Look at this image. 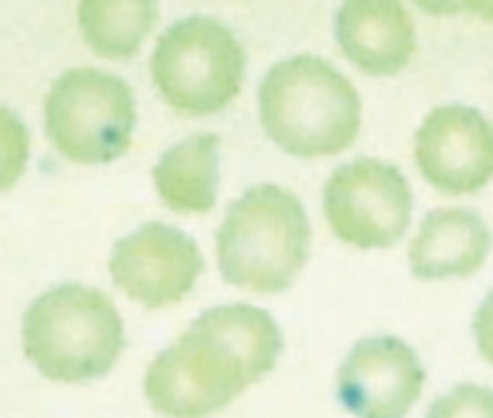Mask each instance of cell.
<instances>
[{
  "instance_id": "cell-3",
  "label": "cell",
  "mask_w": 493,
  "mask_h": 418,
  "mask_svg": "<svg viewBox=\"0 0 493 418\" xmlns=\"http://www.w3.org/2000/svg\"><path fill=\"white\" fill-rule=\"evenodd\" d=\"M221 276L253 294H282L299 279L310 256V218L299 195L258 183L226 206L215 233Z\"/></svg>"
},
{
  "instance_id": "cell-10",
  "label": "cell",
  "mask_w": 493,
  "mask_h": 418,
  "mask_svg": "<svg viewBox=\"0 0 493 418\" xmlns=\"http://www.w3.org/2000/svg\"><path fill=\"white\" fill-rule=\"evenodd\" d=\"M424 383L415 349L398 337L357 340L337 372L340 401L354 418H406Z\"/></svg>"
},
{
  "instance_id": "cell-4",
  "label": "cell",
  "mask_w": 493,
  "mask_h": 418,
  "mask_svg": "<svg viewBox=\"0 0 493 418\" xmlns=\"http://www.w3.org/2000/svg\"><path fill=\"white\" fill-rule=\"evenodd\" d=\"M21 340L29 363L61 383L108 375L125 346L113 302L85 285H58L26 308Z\"/></svg>"
},
{
  "instance_id": "cell-19",
  "label": "cell",
  "mask_w": 493,
  "mask_h": 418,
  "mask_svg": "<svg viewBox=\"0 0 493 418\" xmlns=\"http://www.w3.org/2000/svg\"><path fill=\"white\" fill-rule=\"evenodd\" d=\"M462 9L482 18L487 24H493V0H462Z\"/></svg>"
},
{
  "instance_id": "cell-6",
  "label": "cell",
  "mask_w": 493,
  "mask_h": 418,
  "mask_svg": "<svg viewBox=\"0 0 493 418\" xmlns=\"http://www.w3.org/2000/svg\"><path fill=\"white\" fill-rule=\"evenodd\" d=\"M44 128L53 149L70 163H110L134 140L137 96L117 73L73 67L61 73L47 93Z\"/></svg>"
},
{
  "instance_id": "cell-15",
  "label": "cell",
  "mask_w": 493,
  "mask_h": 418,
  "mask_svg": "<svg viewBox=\"0 0 493 418\" xmlns=\"http://www.w3.org/2000/svg\"><path fill=\"white\" fill-rule=\"evenodd\" d=\"M29 160V134L24 122L0 105V192L18 183Z\"/></svg>"
},
{
  "instance_id": "cell-2",
  "label": "cell",
  "mask_w": 493,
  "mask_h": 418,
  "mask_svg": "<svg viewBox=\"0 0 493 418\" xmlns=\"http://www.w3.org/2000/svg\"><path fill=\"white\" fill-rule=\"evenodd\" d=\"M256 108L267 140L299 160L349 151L363 125V102L354 82L314 53L270 64L258 82Z\"/></svg>"
},
{
  "instance_id": "cell-14",
  "label": "cell",
  "mask_w": 493,
  "mask_h": 418,
  "mask_svg": "<svg viewBox=\"0 0 493 418\" xmlns=\"http://www.w3.org/2000/svg\"><path fill=\"white\" fill-rule=\"evenodd\" d=\"M78 29L87 47L110 61L131 58L160 18V0H78Z\"/></svg>"
},
{
  "instance_id": "cell-1",
  "label": "cell",
  "mask_w": 493,
  "mask_h": 418,
  "mask_svg": "<svg viewBox=\"0 0 493 418\" xmlns=\"http://www.w3.org/2000/svg\"><path fill=\"white\" fill-rule=\"evenodd\" d=\"M282 328L256 305H215L162 349L145 372V398L166 418H206L273 372Z\"/></svg>"
},
{
  "instance_id": "cell-12",
  "label": "cell",
  "mask_w": 493,
  "mask_h": 418,
  "mask_svg": "<svg viewBox=\"0 0 493 418\" xmlns=\"http://www.w3.org/2000/svg\"><path fill=\"white\" fill-rule=\"evenodd\" d=\"M493 247L485 218L467 206H438L409 241V270L424 282L465 279L482 270Z\"/></svg>"
},
{
  "instance_id": "cell-16",
  "label": "cell",
  "mask_w": 493,
  "mask_h": 418,
  "mask_svg": "<svg viewBox=\"0 0 493 418\" xmlns=\"http://www.w3.org/2000/svg\"><path fill=\"white\" fill-rule=\"evenodd\" d=\"M426 418H493V390L458 383L430 407Z\"/></svg>"
},
{
  "instance_id": "cell-18",
  "label": "cell",
  "mask_w": 493,
  "mask_h": 418,
  "mask_svg": "<svg viewBox=\"0 0 493 418\" xmlns=\"http://www.w3.org/2000/svg\"><path fill=\"white\" fill-rule=\"evenodd\" d=\"M412 6L426 12V15H435V18H441V15H458L465 12L462 9V0H412Z\"/></svg>"
},
{
  "instance_id": "cell-8",
  "label": "cell",
  "mask_w": 493,
  "mask_h": 418,
  "mask_svg": "<svg viewBox=\"0 0 493 418\" xmlns=\"http://www.w3.org/2000/svg\"><path fill=\"white\" fill-rule=\"evenodd\" d=\"M412 157L435 192H482L493 181V122L473 105H438L415 128Z\"/></svg>"
},
{
  "instance_id": "cell-11",
  "label": "cell",
  "mask_w": 493,
  "mask_h": 418,
  "mask_svg": "<svg viewBox=\"0 0 493 418\" xmlns=\"http://www.w3.org/2000/svg\"><path fill=\"white\" fill-rule=\"evenodd\" d=\"M334 41L351 67L374 78H389L412 61L418 24L403 0H340Z\"/></svg>"
},
{
  "instance_id": "cell-7",
  "label": "cell",
  "mask_w": 493,
  "mask_h": 418,
  "mask_svg": "<svg viewBox=\"0 0 493 418\" xmlns=\"http://www.w3.org/2000/svg\"><path fill=\"white\" fill-rule=\"evenodd\" d=\"M412 186L406 174L381 157L340 163L322 186V218L342 244L389 250L412 224Z\"/></svg>"
},
{
  "instance_id": "cell-17",
  "label": "cell",
  "mask_w": 493,
  "mask_h": 418,
  "mask_svg": "<svg viewBox=\"0 0 493 418\" xmlns=\"http://www.w3.org/2000/svg\"><path fill=\"white\" fill-rule=\"evenodd\" d=\"M473 340L479 349L482 360H487L493 366V291L482 299V305L476 308L473 317Z\"/></svg>"
},
{
  "instance_id": "cell-13",
  "label": "cell",
  "mask_w": 493,
  "mask_h": 418,
  "mask_svg": "<svg viewBox=\"0 0 493 418\" xmlns=\"http://www.w3.org/2000/svg\"><path fill=\"white\" fill-rule=\"evenodd\" d=\"M151 181L157 198L177 215H206L221 186V137L192 134L160 154Z\"/></svg>"
},
{
  "instance_id": "cell-9",
  "label": "cell",
  "mask_w": 493,
  "mask_h": 418,
  "mask_svg": "<svg viewBox=\"0 0 493 418\" xmlns=\"http://www.w3.org/2000/svg\"><path fill=\"white\" fill-rule=\"evenodd\" d=\"M110 279L145 308H169L192 294L203 273V253L180 227L148 221L110 250Z\"/></svg>"
},
{
  "instance_id": "cell-5",
  "label": "cell",
  "mask_w": 493,
  "mask_h": 418,
  "mask_svg": "<svg viewBox=\"0 0 493 418\" xmlns=\"http://www.w3.org/2000/svg\"><path fill=\"white\" fill-rule=\"evenodd\" d=\"M246 76L241 38L212 15H186L157 35L151 82L160 99L186 117H215L235 102Z\"/></svg>"
}]
</instances>
